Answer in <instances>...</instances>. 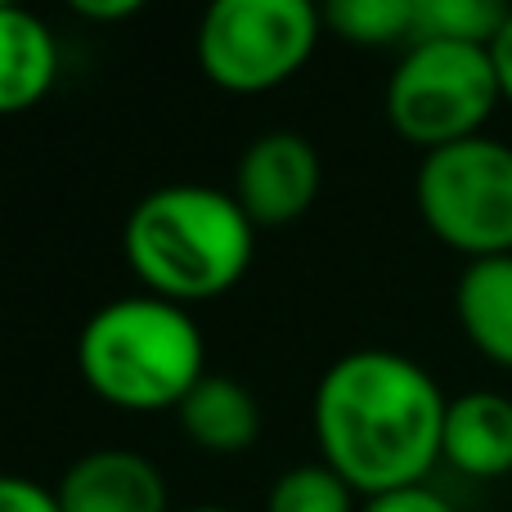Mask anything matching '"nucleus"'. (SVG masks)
Segmentation results:
<instances>
[{"label": "nucleus", "mask_w": 512, "mask_h": 512, "mask_svg": "<svg viewBox=\"0 0 512 512\" xmlns=\"http://www.w3.org/2000/svg\"><path fill=\"white\" fill-rule=\"evenodd\" d=\"M445 409L436 378L400 351H351L328 364L315 391V441L324 463L373 499L423 486L441 459Z\"/></svg>", "instance_id": "obj_1"}, {"label": "nucleus", "mask_w": 512, "mask_h": 512, "mask_svg": "<svg viewBox=\"0 0 512 512\" xmlns=\"http://www.w3.org/2000/svg\"><path fill=\"white\" fill-rule=\"evenodd\" d=\"M256 225L234 194L207 185H167L131 207L122 252L135 279L162 301L225 297L248 274Z\"/></svg>", "instance_id": "obj_2"}, {"label": "nucleus", "mask_w": 512, "mask_h": 512, "mask_svg": "<svg viewBox=\"0 0 512 512\" xmlns=\"http://www.w3.org/2000/svg\"><path fill=\"white\" fill-rule=\"evenodd\" d=\"M81 382L126 414L180 409L207 378V346L194 315L153 292L99 306L77 337Z\"/></svg>", "instance_id": "obj_3"}, {"label": "nucleus", "mask_w": 512, "mask_h": 512, "mask_svg": "<svg viewBox=\"0 0 512 512\" xmlns=\"http://www.w3.org/2000/svg\"><path fill=\"white\" fill-rule=\"evenodd\" d=\"M504 99L490 45L414 41L387 81V122L418 149H445L481 135Z\"/></svg>", "instance_id": "obj_4"}, {"label": "nucleus", "mask_w": 512, "mask_h": 512, "mask_svg": "<svg viewBox=\"0 0 512 512\" xmlns=\"http://www.w3.org/2000/svg\"><path fill=\"white\" fill-rule=\"evenodd\" d=\"M414 198L445 248L472 261L512 252V144L472 135L423 153Z\"/></svg>", "instance_id": "obj_5"}, {"label": "nucleus", "mask_w": 512, "mask_h": 512, "mask_svg": "<svg viewBox=\"0 0 512 512\" xmlns=\"http://www.w3.org/2000/svg\"><path fill=\"white\" fill-rule=\"evenodd\" d=\"M319 14L310 0H216L194 36L198 68L230 95H265L292 81L319 45Z\"/></svg>", "instance_id": "obj_6"}, {"label": "nucleus", "mask_w": 512, "mask_h": 512, "mask_svg": "<svg viewBox=\"0 0 512 512\" xmlns=\"http://www.w3.org/2000/svg\"><path fill=\"white\" fill-rule=\"evenodd\" d=\"M319 185L324 162L315 144L297 131H265L243 149L230 194L256 230H279L315 207Z\"/></svg>", "instance_id": "obj_7"}, {"label": "nucleus", "mask_w": 512, "mask_h": 512, "mask_svg": "<svg viewBox=\"0 0 512 512\" xmlns=\"http://www.w3.org/2000/svg\"><path fill=\"white\" fill-rule=\"evenodd\" d=\"M63 512H167L162 472L135 450H90L54 486Z\"/></svg>", "instance_id": "obj_8"}, {"label": "nucleus", "mask_w": 512, "mask_h": 512, "mask_svg": "<svg viewBox=\"0 0 512 512\" xmlns=\"http://www.w3.org/2000/svg\"><path fill=\"white\" fill-rule=\"evenodd\" d=\"M441 459L463 477L495 481L512 472V400L499 391H468L445 409Z\"/></svg>", "instance_id": "obj_9"}, {"label": "nucleus", "mask_w": 512, "mask_h": 512, "mask_svg": "<svg viewBox=\"0 0 512 512\" xmlns=\"http://www.w3.org/2000/svg\"><path fill=\"white\" fill-rule=\"evenodd\" d=\"M59 77V41L23 5L0 0V117L36 108Z\"/></svg>", "instance_id": "obj_10"}, {"label": "nucleus", "mask_w": 512, "mask_h": 512, "mask_svg": "<svg viewBox=\"0 0 512 512\" xmlns=\"http://www.w3.org/2000/svg\"><path fill=\"white\" fill-rule=\"evenodd\" d=\"M185 436L207 454H243L261 436V409L256 396L243 382L225 378V373H207L185 405L176 409Z\"/></svg>", "instance_id": "obj_11"}, {"label": "nucleus", "mask_w": 512, "mask_h": 512, "mask_svg": "<svg viewBox=\"0 0 512 512\" xmlns=\"http://www.w3.org/2000/svg\"><path fill=\"white\" fill-rule=\"evenodd\" d=\"M454 310L468 342L499 369H512V252L468 261V270L459 274Z\"/></svg>", "instance_id": "obj_12"}, {"label": "nucleus", "mask_w": 512, "mask_h": 512, "mask_svg": "<svg viewBox=\"0 0 512 512\" xmlns=\"http://www.w3.org/2000/svg\"><path fill=\"white\" fill-rule=\"evenodd\" d=\"M512 9L499 0H418L414 9V41H463L490 45ZM409 41V45H414Z\"/></svg>", "instance_id": "obj_13"}, {"label": "nucleus", "mask_w": 512, "mask_h": 512, "mask_svg": "<svg viewBox=\"0 0 512 512\" xmlns=\"http://www.w3.org/2000/svg\"><path fill=\"white\" fill-rule=\"evenodd\" d=\"M418 0H333L324 23L351 45H396L414 41Z\"/></svg>", "instance_id": "obj_14"}, {"label": "nucleus", "mask_w": 512, "mask_h": 512, "mask_svg": "<svg viewBox=\"0 0 512 512\" xmlns=\"http://www.w3.org/2000/svg\"><path fill=\"white\" fill-rule=\"evenodd\" d=\"M265 512H360V508H355V490L319 459L283 472L270 486Z\"/></svg>", "instance_id": "obj_15"}, {"label": "nucleus", "mask_w": 512, "mask_h": 512, "mask_svg": "<svg viewBox=\"0 0 512 512\" xmlns=\"http://www.w3.org/2000/svg\"><path fill=\"white\" fill-rule=\"evenodd\" d=\"M360 512H454V504L423 481V486H405V490H387V495L364 499Z\"/></svg>", "instance_id": "obj_16"}, {"label": "nucleus", "mask_w": 512, "mask_h": 512, "mask_svg": "<svg viewBox=\"0 0 512 512\" xmlns=\"http://www.w3.org/2000/svg\"><path fill=\"white\" fill-rule=\"evenodd\" d=\"M0 512H63L54 490L36 486L27 477H9L0 472Z\"/></svg>", "instance_id": "obj_17"}, {"label": "nucleus", "mask_w": 512, "mask_h": 512, "mask_svg": "<svg viewBox=\"0 0 512 512\" xmlns=\"http://www.w3.org/2000/svg\"><path fill=\"white\" fill-rule=\"evenodd\" d=\"M72 14L90 18V23H122V18L140 14V0H77Z\"/></svg>", "instance_id": "obj_18"}, {"label": "nucleus", "mask_w": 512, "mask_h": 512, "mask_svg": "<svg viewBox=\"0 0 512 512\" xmlns=\"http://www.w3.org/2000/svg\"><path fill=\"white\" fill-rule=\"evenodd\" d=\"M490 59H495V72H499V90H504V99L512 104V14L499 27L495 41H490Z\"/></svg>", "instance_id": "obj_19"}, {"label": "nucleus", "mask_w": 512, "mask_h": 512, "mask_svg": "<svg viewBox=\"0 0 512 512\" xmlns=\"http://www.w3.org/2000/svg\"><path fill=\"white\" fill-rule=\"evenodd\" d=\"M189 512H230V508H216V504H207V508H189Z\"/></svg>", "instance_id": "obj_20"}]
</instances>
